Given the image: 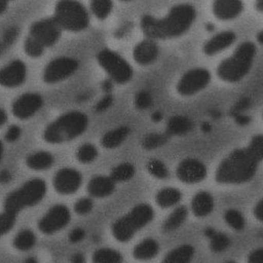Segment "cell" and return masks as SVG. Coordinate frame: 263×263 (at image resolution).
<instances>
[{"label":"cell","mask_w":263,"mask_h":263,"mask_svg":"<svg viewBox=\"0 0 263 263\" xmlns=\"http://www.w3.org/2000/svg\"><path fill=\"white\" fill-rule=\"evenodd\" d=\"M36 242L35 234L31 230H23L15 236L13 246L20 251H27L31 250Z\"/></svg>","instance_id":"1f68e13d"},{"label":"cell","mask_w":263,"mask_h":263,"mask_svg":"<svg viewBox=\"0 0 263 263\" xmlns=\"http://www.w3.org/2000/svg\"><path fill=\"white\" fill-rule=\"evenodd\" d=\"M89 126L87 116L80 111H69L55 119L43 132V139L48 143L61 144L77 139Z\"/></svg>","instance_id":"3957f363"},{"label":"cell","mask_w":263,"mask_h":263,"mask_svg":"<svg viewBox=\"0 0 263 263\" xmlns=\"http://www.w3.org/2000/svg\"><path fill=\"white\" fill-rule=\"evenodd\" d=\"M162 114H159V112H155L153 115V120L156 123H158V122H160L161 120H162Z\"/></svg>","instance_id":"9f6ffc18"},{"label":"cell","mask_w":263,"mask_h":263,"mask_svg":"<svg viewBox=\"0 0 263 263\" xmlns=\"http://www.w3.org/2000/svg\"><path fill=\"white\" fill-rule=\"evenodd\" d=\"M97 61L117 84H125L133 78V68L129 63L114 51L109 49L100 51L97 55Z\"/></svg>","instance_id":"ba28073f"},{"label":"cell","mask_w":263,"mask_h":263,"mask_svg":"<svg viewBox=\"0 0 263 263\" xmlns=\"http://www.w3.org/2000/svg\"><path fill=\"white\" fill-rule=\"evenodd\" d=\"M8 6H9V3H8L7 1H2V0H0V15L7 10Z\"/></svg>","instance_id":"11a10c76"},{"label":"cell","mask_w":263,"mask_h":263,"mask_svg":"<svg viewBox=\"0 0 263 263\" xmlns=\"http://www.w3.org/2000/svg\"><path fill=\"white\" fill-rule=\"evenodd\" d=\"M116 182L110 176H97L90 179L87 190L91 196L95 198H106L115 191Z\"/></svg>","instance_id":"ffe728a7"},{"label":"cell","mask_w":263,"mask_h":263,"mask_svg":"<svg viewBox=\"0 0 263 263\" xmlns=\"http://www.w3.org/2000/svg\"><path fill=\"white\" fill-rule=\"evenodd\" d=\"M80 66L77 59L61 57L49 62L43 73V80L47 84L60 83L73 75Z\"/></svg>","instance_id":"9c48e42d"},{"label":"cell","mask_w":263,"mask_h":263,"mask_svg":"<svg viewBox=\"0 0 263 263\" xmlns=\"http://www.w3.org/2000/svg\"><path fill=\"white\" fill-rule=\"evenodd\" d=\"M86 259H85L84 256L82 253H76L74 256L71 258V263H85Z\"/></svg>","instance_id":"f5cc1de1"},{"label":"cell","mask_w":263,"mask_h":263,"mask_svg":"<svg viewBox=\"0 0 263 263\" xmlns=\"http://www.w3.org/2000/svg\"><path fill=\"white\" fill-rule=\"evenodd\" d=\"M256 48L251 42H244L238 46L234 53L226 59L217 68V75L229 83H237L248 74L253 66Z\"/></svg>","instance_id":"277c9868"},{"label":"cell","mask_w":263,"mask_h":263,"mask_svg":"<svg viewBox=\"0 0 263 263\" xmlns=\"http://www.w3.org/2000/svg\"><path fill=\"white\" fill-rule=\"evenodd\" d=\"M253 213H254L256 219L263 222V199H261V200L256 204L254 210H253Z\"/></svg>","instance_id":"f907efd6"},{"label":"cell","mask_w":263,"mask_h":263,"mask_svg":"<svg viewBox=\"0 0 263 263\" xmlns=\"http://www.w3.org/2000/svg\"><path fill=\"white\" fill-rule=\"evenodd\" d=\"M159 49L153 40L147 39L138 43L133 49V58L141 66H148L157 60Z\"/></svg>","instance_id":"e0dca14e"},{"label":"cell","mask_w":263,"mask_h":263,"mask_svg":"<svg viewBox=\"0 0 263 263\" xmlns=\"http://www.w3.org/2000/svg\"><path fill=\"white\" fill-rule=\"evenodd\" d=\"M211 81L210 71L194 68L182 75L177 84V92L183 97H191L205 89Z\"/></svg>","instance_id":"30bf717a"},{"label":"cell","mask_w":263,"mask_h":263,"mask_svg":"<svg viewBox=\"0 0 263 263\" xmlns=\"http://www.w3.org/2000/svg\"><path fill=\"white\" fill-rule=\"evenodd\" d=\"M250 105V102L248 99H242V100H239V102H238V103H236V106H235L233 108V109H232V115H233V117H235V116L238 115V114H241V112H242V111L248 109Z\"/></svg>","instance_id":"7dc6e473"},{"label":"cell","mask_w":263,"mask_h":263,"mask_svg":"<svg viewBox=\"0 0 263 263\" xmlns=\"http://www.w3.org/2000/svg\"><path fill=\"white\" fill-rule=\"evenodd\" d=\"M85 236H86V232H85L83 229L76 228L69 234V240L72 243H77V242H80L83 240Z\"/></svg>","instance_id":"bcb514c9"},{"label":"cell","mask_w":263,"mask_h":263,"mask_svg":"<svg viewBox=\"0 0 263 263\" xmlns=\"http://www.w3.org/2000/svg\"><path fill=\"white\" fill-rule=\"evenodd\" d=\"M168 137L170 136L166 133H148L142 139V147L146 150L156 149L165 145L168 141Z\"/></svg>","instance_id":"d6a6232c"},{"label":"cell","mask_w":263,"mask_h":263,"mask_svg":"<svg viewBox=\"0 0 263 263\" xmlns=\"http://www.w3.org/2000/svg\"><path fill=\"white\" fill-rule=\"evenodd\" d=\"M248 263H263V249H257L250 253Z\"/></svg>","instance_id":"c3c4849f"},{"label":"cell","mask_w":263,"mask_h":263,"mask_svg":"<svg viewBox=\"0 0 263 263\" xmlns=\"http://www.w3.org/2000/svg\"><path fill=\"white\" fill-rule=\"evenodd\" d=\"M256 7L259 12H263V0L256 2Z\"/></svg>","instance_id":"6f0895ef"},{"label":"cell","mask_w":263,"mask_h":263,"mask_svg":"<svg viewBox=\"0 0 263 263\" xmlns=\"http://www.w3.org/2000/svg\"><path fill=\"white\" fill-rule=\"evenodd\" d=\"M227 223L236 231H242L246 227V220L240 212L236 210H227L224 215Z\"/></svg>","instance_id":"d590c367"},{"label":"cell","mask_w":263,"mask_h":263,"mask_svg":"<svg viewBox=\"0 0 263 263\" xmlns=\"http://www.w3.org/2000/svg\"><path fill=\"white\" fill-rule=\"evenodd\" d=\"M159 246L155 239H146L138 244L133 250V256L138 260L146 261L157 256Z\"/></svg>","instance_id":"cb8c5ba5"},{"label":"cell","mask_w":263,"mask_h":263,"mask_svg":"<svg viewBox=\"0 0 263 263\" xmlns=\"http://www.w3.org/2000/svg\"><path fill=\"white\" fill-rule=\"evenodd\" d=\"M136 173V168L129 162L119 164L112 168L110 177L115 182H127L130 180Z\"/></svg>","instance_id":"f546056e"},{"label":"cell","mask_w":263,"mask_h":263,"mask_svg":"<svg viewBox=\"0 0 263 263\" xmlns=\"http://www.w3.org/2000/svg\"><path fill=\"white\" fill-rule=\"evenodd\" d=\"M25 263H39L37 262L36 259L35 258L30 257L29 259H26V262Z\"/></svg>","instance_id":"94428289"},{"label":"cell","mask_w":263,"mask_h":263,"mask_svg":"<svg viewBox=\"0 0 263 263\" xmlns=\"http://www.w3.org/2000/svg\"><path fill=\"white\" fill-rule=\"evenodd\" d=\"M69 209L65 205L52 206L39 222V229L46 235H52L64 229L70 221Z\"/></svg>","instance_id":"7c38bea8"},{"label":"cell","mask_w":263,"mask_h":263,"mask_svg":"<svg viewBox=\"0 0 263 263\" xmlns=\"http://www.w3.org/2000/svg\"><path fill=\"white\" fill-rule=\"evenodd\" d=\"M153 217L154 210L151 205L139 204L114 222L112 235L119 242H129L138 232L152 222Z\"/></svg>","instance_id":"5b68a950"},{"label":"cell","mask_w":263,"mask_h":263,"mask_svg":"<svg viewBox=\"0 0 263 263\" xmlns=\"http://www.w3.org/2000/svg\"><path fill=\"white\" fill-rule=\"evenodd\" d=\"M114 100L112 96L107 94V95L105 96L102 100H100L97 103L95 106V110L97 112H104V111H106V109H109L112 106V103H114Z\"/></svg>","instance_id":"ee69618b"},{"label":"cell","mask_w":263,"mask_h":263,"mask_svg":"<svg viewBox=\"0 0 263 263\" xmlns=\"http://www.w3.org/2000/svg\"><path fill=\"white\" fill-rule=\"evenodd\" d=\"M225 263H236L235 262V261H228V262H225Z\"/></svg>","instance_id":"be15d7a7"},{"label":"cell","mask_w":263,"mask_h":263,"mask_svg":"<svg viewBox=\"0 0 263 263\" xmlns=\"http://www.w3.org/2000/svg\"><path fill=\"white\" fill-rule=\"evenodd\" d=\"M205 236L210 239V249L216 253H220L227 250L231 243L230 238L224 234L216 231L211 227L205 230Z\"/></svg>","instance_id":"83f0119b"},{"label":"cell","mask_w":263,"mask_h":263,"mask_svg":"<svg viewBox=\"0 0 263 263\" xmlns=\"http://www.w3.org/2000/svg\"><path fill=\"white\" fill-rule=\"evenodd\" d=\"M83 182V176L78 170L63 168L54 176L53 185L57 193L63 195L73 194L78 191Z\"/></svg>","instance_id":"9a60e30c"},{"label":"cell","mask_w":263,"mask_h":263,"mask_svg":"<svg viewBox=\"0 0 263 263\" xmlns=\"http://www.w3.org/2000/svg\"><path fill=\"white\" fill-rule=\"evenodd\" d=\"M55 162L53 156L48 152L40 151L29 155L26 159V165L31 170L43 171L49 170Z\"/></svg>","instance_id":"603a6c76"},{"label":"cell","mask_w":263,"mask_h":263,"mask_svg":"<svg viewBox=\"0 0 263 263\" xmlns=\"http://www.w3.org/2000/svg\"><path fill=\"white\" fill-rule=\"evenodd\" d=\"M12 175L7 170H2L0 172V183L6 184L10 182Z\"/></svg>","instance_id":"816d5d0a"},{"label":"cell","mask_w":263,"mask_h":263,"mask_svg":"<svg viewBox=\"0 0 263 263\" xmlns=\"http://www.w3.org/2000/svg\"><path fill=\"white\" fill-rule=\"evenodd\" d=\"M259 162L248 147L235 149L218 166L216 182L235 185L249 182L257 173Z\"/></svg>","instance_id":"7a4b0ae2"},{"label":"cell","mask_w":263,"mask_h":263,"mask_svg":"<svg viewBox=\"0 0 263 263\" xmlns=\"http://www.w3.org/2000/svg\"><path fill=\"white\" fill-rule=\"evenodd\" d=\"M46 182L41 179L26 182L18 190L11 193L5 201V211L16 216L17 213L28 207L34 206L46 196Z\"/></svg>","instance_id":"8992f818"},{"label":"cell","mask_w":263,"mask_h":263,"mask_svg":"<svg viewBox=\"0 0 263 263\" xmlns=\"http://www.w3.org/2000/svg\"><path fill=\"white\" fill-rule=\"evenodd\" d=\"M214 199L210 193L200 191L195 195L192 200V210L199 218L206 217L214 209Z\"/></svg>","instance_id":"44dd1931"},{"label":"cell","mask_w":263,"mask_h":263,"mask_svg":"<svg viewBox=\"0 0 263 263\" xmlns=\"http://www.w3.org/2000/svg\"><path fill=\"white\" fill-rule=\"evenodd\" d=\"M6 121H7V114L3 109H0V127L3 126Z\"/></svg>","instance_id":"db71d44e"},{"label":"cell","mask_w":263,"mask_h":263,"mask_svg":"<svg viewBox=\"0 0 263 263\" xmlns=\"http://www.w3.org/2000/svg\"><path fill=\"white\" fill-rule=\"evenodd\" d=\"M194 254V248L191 245L185 244L171 250L162 263H191Z\"/></svg>","instance_id":"d4e9b609"},{"label":"cell","mask_w":263,"mask_h":263,"mask_svg":"<svg viewBox=\"0 0 263 263\" xmlns=\"http://www.w3.org/2000/svg\"><path fill=\"white\" fill-rule=\"evenodd\" d=\"M93 263H122L123 256L120 252L109 248L97 250L92 256Z\"/></svg>","instance_id":"4dcf8cb0"},{"label":"cell","mask_w":263,"mask_h":263,"mask_svg":"<svg viewBox=\"0 0 263 263\" xmlns=\"http://www.w3.org/2000/svg\"><path fill=\"white\" fill-rule=\"evenodd\" d=\"M43 106L42 96L36 92H27L17 98L12 103L13 115L20 120H28L33 117Z\"/></svg>","instance_id":"5bb4252c"},{"label":"cell","mask_w":263,"mask_h":263,"mask_svg":"<svg viewBox=\"0 0 263 263\" xmlns=\"http://www.w3.org/2000/svg\"><path fill=\"white\" fill-rule=\"evenodd\" d=\"M147 171L153 177L159 179H166L170 176V172L166 165L159 159H152L147 163Z\"/></svg>","instance_id":"8d00e7d4"},{"label":"cell","mask_w":263,"mask_h":263,"mask_svg":"<svg viewBox=\"0 0 263 263\" xmlns=\"http://www.w3.org/2000/svg\"><path fill=\"white\" fill-rule=\"evenodd\" d=\"M135 106L139 110H146L153 103V98L149 92L145 90L139 91L135 97Z\"/></svg>","instance_id":"ab89813d"},{"label":"cell","mask_w":263,"mask_h":263,"mask_svg":"<svg viewBox=\"0 0 263 263\" xmlns=\"http://www.w3.org/2000/svg\"><path fill=\"white\" fill-rule=\"evenodd\" d=\"M196 10L191 4H178L163 18L145 15L140 21L141 29L149 40H170L185 34L193 26Z\"/></svg>","instance_id":"6da1fadb"},{"label":"cell","mask_w":263,"mask_h":263,"mask_svg":"<svg viewBox=\"0 0 263 263\" xmlns=\"http://www.w3.org/2000/svg\"><path fill=\"white\" fill-rule=\"evenodd\" d=\"M257 40L258 42H259L260 44L263 45V31L262 32H259L257 35Z\"/></svg>","instance_id":"91938a15"},{"label":"cell","mask_w":263,"mask_h":263,"mask_svg":"<svg viewBox=\"0 0 263 263\" xmlns=\"http://www.w3.org/2000/svg\"><path fill=\"white\" fill-rule=\"evenodd\" d=\"M235 121L239 126H247L251 122V119L248 116L242 115V114H238L235 116Z\"/></svg>","instance_id":"681fc988"},{"label":"cell","mask_w":263,"mask_h":263,"mask_svg":"<svg viewBox=\"0 0 263 263\" xmlns=\"http://www.w3.org/2000/svg\"><path fill=\"white\" fill-rule=\"evenodd\" d=\"M54 18L62 29L70 32L85 30L89 25L86 8L78 1L63 0L55 5Z\"/></svg>","instance_id":"52a82bcc"},{"label":"cell","mask_w":263,"mask_h":263,"mask_svg":"<svg viewBox=\"0 0 263 263\" xmlns=\"http://www.w3.org/2000/svg\"><path fill=\"white\" fill-rule=\"evenodd\" d=\"M236 35L232 31H224L216 34L204 44L203 52L207 55H214L230 47L236 40Z\"/></svg>","instance_id":"ac0fdd59"},{"label":"cell","mask_w":263,"mask_h":263,"mask_svg":"<svg viewBox=\"0 0 263 263\" xmlns=\"http://www.w3.org/2000/svg\"><path fill=\"white\" fill-rule=\"evenodd\" d=\"M182 199V193L173 187H166L158 192L156 196V203L162 208H170L179 204Z\"/></svg>","instance_id":"4316f807"},{"label":"cell","mask_w":263,"mask_h":263,"mask_svg":"<svg viewBox=\"0 0 263 263\" xmlns=\"http://www.w3.org/2000/svg\"><path fill=\"white\" fill-rule=\"evenodd\" d=\"M114 4L109 0H94L90 3V9L93 15L100 20H105L112 12Z\"/></svg>","instance_id":"836d02e7"},{"label":"cell","mask_w":263,"mask_h":263,"mask_svg":"<svg viewBox=\"0 0 263 263\" xmlns=\"http://www.w3.org/2000/svg\"><path fill=\"white\" fill-rule=\"evenodd\" d=\"M61 33V27L53 17L35 22L29 30V36L45 49L55 45L60 40Z\"/></svg>","instance_id":"8fae6325"},{"label":"cell","mask_w":263,"mask_h":263,"mask_svg":"<svg viewBox=\"0 0 263 263\" xmlns=\"http://www.w3.org/2000/svg\"><path fill=\"white\" fill-rule=\"evenodd\" d=\"M92 209H93V202L89 198H82L79 199L74 205V210L80 216L88 214L92 211Z\"/></svg>","instance_id":"b9f144b4"},{"label":"cell","mask_w":263,"mask_h":263,"mask_svg":"<svg viewBox=\"0 0 263 263\" xmlns=\"http://www.w3.org/2000/svg\"><path fill=\"white\" fill-rule=\"evenodd\" d=\"M3 145L1 141H0V162H1L2 158H3Z\"/></svg>","instance_id":"6125c7cd"},{"label":"cell","mask_w":263,"mask_h":263,"mask_svg":"<svg viewBox=\"0 0 263 263\" xmlns=\"http://www.w3.org/2000/svg\"><path fill=\"white\" fill-rule=\"evenodd\" d=\"M129 133L130 129L126 126L112 129L103 135L101 139L102 145L108 149L117 148L124 142Z\"/></svg>","instance_id":"7402d4cb"},{"label":"cell","mask_w":263,"mask_h":263,"mask_svg":"<svg viewBox=\"0 0 263 263\" xmlns=\"http://www.w3.org/2000/svg\"><path fill=\"white\" fill-rule=\"evenodd\" d=\"M98 156V150L95 145L91 143H85L79 147L77 152V158L79 162L83 164H89L96 160Z\"/></svg>","instance_id":"e575fe53"},{"label":"cell","mask_w":263,"mask_h":263,"mask_svg":"<svg viewBox=\"0 0 263 263\" xmlns=\"http://www.w3.org/2000/svg\"><path fill=\"white\" fill-rule=\"evenodd\" d=\"M17 35H18V30L16 28L12 27L6 31L0 43V52H3L7 46L12 44V42L16 38Z\"/></svg>","instance_id":"7bdbcfd3"},{"label":"cell","mask_w":263,"mask_h":263,"mask_svg":"<svg viewBox=\"0 0 263 263\" xmlns=\"http://www.w3.org/2000/svg\"><path fill=\"white\" fill-rule=\"evenodd\" d=\"M243 10V4L239 0H219L213 5V11L216 18L230 20L236 18Z\"/></svg>","instance_id":"d6986e66"},{"label":"cell","mask_w":263,"mask_h":263,"mask_svg":"<svg viewBox=\"0 0 263 263\" xmlns=\"http://www.w3.org/2000/svg\"><path fill=\"white\" fill-rule=\"evenodd\" d=\"M21 129L18 126H15V125H12L8 129L6 132V141L9 142H15L18 138L21 136Z\"/></svg>","instance_id":"f6af8a7d"},{"label":"cell","mask_w":263,"mask_h":263,"mask_svg":"<svg viewBox=\"0 0 263 263\" xmlns=\"http://www.w3.org/2000/svg\"><path fill=\"white\" fill-rule=\"evenodd\" d=\"M15 216L6 211L0 213V237L9 233L13 228Z\"/></svg>","instance_id":"60d3db41"},{"label":"cell","mask_w":263,"mask_h":263,"mask_svg":"<svg viewBox=\"0 0 263 263\" xmlns=\"http://www.w3.org/2000/svg\"><path fill=\"white\" fill-rule=\"evenodd\" d=\"M176 176L184 183H199L206 178L207 168L201 161L193 158H186L178 165Z\"/></svg>","instance_id":"4fadbf2b"},{"label":"cell","mask_w":263,"mask_h":263,"mask_svg":"<svg viewBox=\"0 0 263 263\" xmlns=\"http://www.w3.org/2000/svg\"><path fill=\"white\" fill-rule=\"evenodd\" d=\"M193 123L185 116H174L167 123L166 133L168 136H184L191 131Z\"/></svg>","instance_id":"484cf974"},{"label":"cell","mask_w":263,"mask_h":263,"mask_svg":"<svg viewBox=\"0 0 263 263\" xmlns=\"http://www.w3.org/2000/svg\"><path fill=\"white\" fill-rule=\"evenodd\" d=\"M24 50L29 57L32 58H38L43 55L45 48L29 35L24 43Z\"/></svg>","instance_id":"74e56055"},{"label":"cell","mask_w":263,"mask_h":263,"mask_svg":"<svg viewBox=\"0 0 263 263\" xmlns=\"http://www.w3.org/2000/svg\"><path fill=\"white\" fill-rule=\"evenodd\" d=\"M247 147L259 162L263 161V135L253 136Z\"/></svg>","instance_id":"f35d334b"},{"label":"cell","mask_w":263,"mask_h":263,"mask_svg":"<svg viewBox=\"0 0 263 263\" xmlns=\"http://www.w3.org/2000/svg\"><path fill=\"white\" fill-rule=\"evenodd\" d=\"M202 129L205 133H208V132L211 130V126L209 123H204L202 126Z\"/></svg>","instance_id":"680465c9"},{"label":"cell","mask_w":263,"mask_h":263,"mask_svg":"<svg viewBox=\"0 0 263 263\" xmlns=\"http://www.w3.org/2000/svg\"><path fill=\"white\" fill-rule=\"evenodd\" d=\"M188 210L185 206H179L168 216L163 223L164 231L170 233L179 229L186 220Z\"/></svg>","instance_id":"f1b7e54d"},{"label":"cell","mask_w":263,"mask_h":263,"mask_svg":"<svg viewBox=\"0 0 263 263\" xmlns=\"http://www.w3.org/2000/svg\"><path fill=\"white\" fill-rule=\"evenodd\" d=\"M26 64L20 60H13L0 69V86L15 88L23 84L26 79Z\"/></svg>","instance_id":"2e32d148"}]
</instances>
